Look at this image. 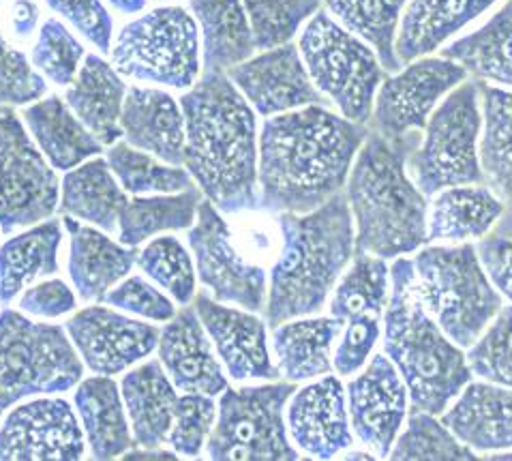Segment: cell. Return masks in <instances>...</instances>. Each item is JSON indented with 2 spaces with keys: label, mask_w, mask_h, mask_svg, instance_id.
I'll return each mask as SVG.
<instances>
[{
  "label": "cell",
  "mask_w": 512,
  "mask_h": 461,
  "mask_svg": "<svg viewBox=\"0 0 512 461\" xmlns=\"http://www.w3.org/2000/svg\"><path fill=\"white\" fill-rule=\"evenodd\" d=\"M468 80V71L450 58H420L386 78L373 103L369 131L397 140L423 131L440 99Z\"/></svg>",
  "instance_id": "cell-14"
},
{
  "label": "cell",
  "mask_w": 512,
  "mask_h": 461,
  "mask_svg": "<svg viewBox=\"0 0 512 461\" xmlns=\"http://www.w3.org/2000/svg\"><path fill=\"white\" fill-rule=\"evenodd\" d=\"M0 18H3V28L15 48L35 41V35L43 24L37 0H3Z\"/></svg>",
  "instance_id": "cell-52"
},
{
  "label": "cell",
  "mask_w": 512,
  "mask_h": 461,
  "mask_svg": "<svg viewBox=\"0 0 512 461\" xmlns=\"http://www.w3.org/2000/svg\"><path fill=\"white\" fill-rule=\"evenodd\" d=\"M69 230V277L84 301H103L116 284L123 281L138 262L140 251L112 241L103 230L90 228L80 219L65 215Z\"/></svg>",
  "instance_id": "cell-23"
},
{
  "label": "cell",
  "mask_w": 512,
  "mask_h": 461,
  "mask_svg": "<svg viewBox=\"0 0 512 461\" xmlns=\"http://www.w3.org/2000/svg\"><path fill=\"white\" fill-rule=\"evenodd\" d=\"M491 459H495V461H512V453H498V455H493Z\"/></svg>",
  "instance_id": "cell-57"
},
{
  "label": "cell",
  "mask_w": 512,
  "mask_h": 461,
  "mask_svg": "<svg viewBox=\"0 0 512 461\" xmlns=\"http://www.w3.org/2000/svg\"><path fill=\"white\" fill-rule=\"evenodd\" d=\"M480 95H483L485 112L480 170L485 185L504 204V213L495 223L493 234L512 239V93L480 82Z\"/></svg>",
  "instance_id": "cell-29"
},
{
  "label": "cell",
  "mask_w": 512,
  "mask_h": 461,
  "mask_svg": "<svg viewBox=\"0 0 512 461\" xmlns=\"http://www.w3.org/2000/svg\"><path fill=\"white\" fill-rule=\"evenodd\" d=\"M84 58V46L63 24V20H43L33 41V48H30V65L43 78H48L58 86H69L78 76Z\"/></svg>",
  "instance_id": "cell-44"
},
{
  "label": "cell",
  "mask_w": 512,
  "mask_h": 461,
  "mask_svg": "<svg viewBox=\"0 0 512 461\" xmlns=\"http://www.w3.org/2000/svg\"><path fill=\"white\" fill-rule=\"evenodd\" d=\"M123 138L138 151L183 166L187 127L180 103L159 88H127L123 112H120Z\"/></svg>",
  "instance_id": "cell-22"
},
{
  "label": "cell",
  "mask_w": 512,
  "mask_h": 461,
  "mask_svg": "<svg viewBox=\"0 0 512 461\" xmlns=\"http://www.w3.org/2000/svg\"><path fill=\"white\" fill-rule=\"evenodd\" d=\"M159 363L176 389L215 397L228 389V378L215 354L198 311L189 305L163 326L157 344Z\"/></svg>",
  "instance_id": "cell-21"
},
{
  "label": "cell",
  "mask_w": 512,
  "mask_h": 461,
  "mask_svg": "<svg viewBox=\"0 0 512 461\" xmlns=\"http://www.w3.org/2000/svg\"><path fill=\"white\" fill-rule=\"evenodd\" d=\"M125 95L127 84L112 63L97 54H86L78 76L69 84L65 101L103 146H112L123 138L120 112Z\"/></svg>",
  "instance_id": "cell-26"
},
{
  "label": "cell",
  "mask_w": 512,
  "mask_h": 461,
  "mask_svg": "<svg viewBox=\"0 0 512 461\" xmlns=\"http://www.w3.org/2000/svg\"><path fill=\"white\" fill-rule=\"evenodd\" d=\"M178 103L193 183L223 215L258 208V121L228 73H204Z\"/></svg>",
  "instance_id": "cell-2"
},
{
  "label": "cell",
  "mask_w": 512,
  "mask_h": 461,
  "mask_svg": "<svg viewBox=\"0 0 512 461\" xmlns=\"http://www.w3.org/2000/svg\"><path fill=\"white\" fill-rule=\"evenodd\" d=\"M294 393V382L225 389L206 442L208 457L217 461H296L300 455L290 442L285 423V406Z\"/></svg>",
  "instance_id": "cell-11"
},
{
  "label": "cell",
  "mask_w": 512,
  "mask_h": 461,
  "mask_svg": "<svg viewBox=\"0 0 512 461\" xmlns=\"http://www.w3.org/2000/svg\"><path fill=\"white\" fill-rule=\"evenodd\" d=\"M75 292L65 284L63 279H48L28 288L20 296V311L33 318H60L67 316L69 311L75 309Z\"/></svg>",
  "instance_id": "cell-51"
},
{
  "label": "cell",
  "mask_w": 512,
  "mask_h": 461,
  "mask_svg": "<svg viewBox=\"0 0 512 461\" xmlns=\"http://www.w3.org/2000/svg\"><path fill=\"white\" fill-rule=\"evenodd\" d=\"M200 28L206 73H223L255 52L253 31L243 0H189Z\"/></svg>",
  "instance_id": "cell-31"
},
{
  "label": "cell",
  "mask_w": 512,
  "mask_h": 461,
  "mask_svg": "<svg viewBox=\"0 0 512 461\" xmlns=\"http://www.w3.org/2000/svg\"><path fill=\"white\" fill-rule=\"evenodd\" d=\"M217 421V404L210 395H178L168 446L183 457H200Z\"/></svg>",
  "instance_id": "cell-46"
},
{
  "label": "cell",
  "mask_w": 512,
  "mask_h": 461,
  "mask_svg": "<svg viewBox=\"0 0 512 461\" xmlns=\"http://www.w3.org/2000/svg\"><path fill=\"white\" fill-rule=\"evenodd\" d=\"M300 56L318 91L352 123L367 125L386 69L375 52L345 31L326 11H318L298 43Z\"/></svg>",
  "instance_id": "cell-9"
},
{
  "label": "cell",
  "mask_w": 512,
  "mask_h": 461,
  "mask_svg": "<svg viewBox=\"0 0 512 461\" xmlns=\"http://www.w3.org/2000/svg\"><path fill=\"white\" fill-rule=\"evenodd\" d=\"M444 58L459 63L480 82L512 86V0L472 35L444 50Z\"/></svg>",
  "instance_id": "cell-37"
},
{
  "label": "cell",
  "mask_w": 512,
  "mask_h": 461,
  "mask_svg": "<svg viewBox=\"0 0 512 461\" xmlns=\"http://www.w3.org/2000/svg\"><path fill=\"white\" fill-rule=\"evenodd\" d=\"M112 67L135 82L191 88L200 80V28L180 5L155 7L120 28Z\"/></svg>",
  "instance_id": "cell-8"
},
{
  "label": "cell",
  "mask_w": 512,
  "mask_h": 461,
  "mask_svg": "<svg viewBox=\"0 0 512 461\" xmlns=\"http://www.w3.org/2000/svg\"><path fill=\"white\" fill-rule=\"evenodd\" d=\"M420 142V131L397 140L369 131L360 146L345 183L356 221V251L386 260L427 243V198L408 174V157Z\"/></svg>",
  "instance_id": "cell-3"
},
{
  "label": "cell",
  "mask_w": 512,
  "mask_h": 461,
  "mask_svg": "<svg viewBox=\"0 0 512 461\" xmlns=\"http://www.w3.org/2000/svg\"><path fill=\"white\" fill-rule=\"evenodd\" d=\"M133 442L140 449H161L168 444L178 404L176 386L159 361L131 369L120 380Z\"/></svg>",
  "instance_id": "cell-24"
},
{
  "label": "cell",
  "mask_w": 512,
  "mask_h": 461,
  "mask_svg": "<svg viewBox=\"0 0 512 461\" xmlns=\"http://www.w3.org/2000/svg\"><path fill=\"white\" fill-rule=\"evenodd\" d=\"M281 245L270 266L266 324L311 316L326 305L343 269L354 258V219L339 193L309 213H277Z\"/></svg>",
  "instance_id": "cell-4"
},
{
  "label": "cell",
  "mask_w": 512,
  "mask_h": 461,
  "mask_svg": "<svg viewBox=\"0 0 512 461\" xmlns=\"http://www.w3.org/2000/svg\"><path fill=\"white\" fill-rule=\"evenodd\" d=\"M253 31L255 50L290 43L305 20L320 11L322 0H243Z\"/></svg>",
  "instance_id": "cell-43"
},
{
  "label": "cell",
  "mask_w": 512,
  "mask_h": 461,
  "mask_svg": "<svg viewBox=\"0 0 512 461\" xmlns=\"http://www.w3.org/2000/svg\"><path fill=\"white\" fill-rule=\"evenodd\" d=\"M60 183L26 125L0 106V232L35 226L58 208Z\"/></svg>",
  "instance_id": "cell-13"
},
{
  "label": "cell",
  "mask_w": 512,
  "mask_h": 461,
  "mask_svg": "<svg viewBox=\"0 0 512 461\" xmlns=\"http://www.w3.org/2000/svg\"><path fill=\"white\" fill-rule=\"evenodd\" d=\"M84 455V429L63 397L26 401L0 423V461H78Z\"/></svg>",
  "instance_id": "cell-15"
},
{
  "label": "cell",
  "mask_w": 512,
  "mask_h": 461,
  "mask_svg": "<svg viewBox=\"0 0 512 461\" xmlns=\"http://www.w3.org/2000/svg\"><path fill=\"white\" fill-rule=\"evenodd\" d=\"M189 247L195 271L208 296L247 311H262L266 307L268 275L264 264L238 241L230 221L213 202H200L198 217L189 230Z\"/></svg>",
  "instance_id": "cell-12"
},
{
  "label": "cell",
  "mask_w": 512,
  "mask_h": 461,
  "mask_svg": "<svg viewBox=\"0 0 512 461\" xmlns=\"http://www.w3.org/2000/svg\"><path fill=\"white\" fill-rule=\"evenodd\" d=\"M493 3L498 0H412L401 18L395 46L401 65L438 50Z\"/></svg>",
  "instance_id": "cell-30"
},
{
  "label": "cell",
  "mask_w": 512,
  "mask_h": 461,
  "mask_svg": "<svg viewBox=\"0 0 512 461\" xmlns=\"http://www.w3.org/2000/svg\"><path fill=\"white\" fill-rule=\"evenodd\" d=\"M504 213V204L487 185L448 187L433 202L427 243L450 241L468 243L483 239L495 228Z\"/></svg>",
  "instance_id": "cell-35"
},
{
  "label": "cell",
  "mask_w": 512,
  "mask_h": 461,
  "mask_svg": "<svg viewBox=\"0 0 512 461\" xmlns=\"http://www.w3.org/2000/svg\"><path fill=\"white\" fill-rule=\"evenodd\" d=\"M397 461H418V459H431V461H474L478 459L476 453L468 444H463L453 431L444 423L433 419L431 412L414 410L408 419V427L403 434L395 440L393 451L388 455Z\"/></svg>",
  "instance_id": "cell-42"
},
{
  "label": "cell",
  "mask_w": 512,
  "mask_h": 461,
  "mask_svg": "<svg viewBox=\"0 0 512 461\" xmlns=\"http://www.w3.org/2000/svg\"><path fill=\"white\" fill-rule=\"evenodd\" d=\"M45 5L86 41L93 43L99 52L110 54L114 22L103 0H45Z\"/></svg>",
  "instance_id": "cell-49"
},
{
  "label": "cell",
  "mask_w": 512,
  "mask_h": 461,
  "mask_svg": "<svg viewBox=\"0 0 512 461\" xmlns=\"http://www.w3.org/2000/svg\"><path fill=\"white\" fill-rule=\"evenodd\" d=\"M384 350L408 386L414 410L442 414L472 380L463 350L420 301L414 260L401 258L390 269Z\"/></svg>",
  "instance_id": "cell-5"
},
{
  "label": "cell",
  "mask_w": 512,
  "mask_h": 461,
  "mask_svg": "<svg viewBox=\"0 0 512 461\" xmlns=\"http://www.w3.org/2000/svg\"><path fill=\"white\" fill-rule=\"evenodd\" d=\"M127 191L108 166V159L97 157L69 170L60 183V211L103 232H118L120 211L127 202Z\"/></svg>",
  "instance_id": "cell-33"
},
{
  "label": "cell",
  "mask_w": 512,
  "mask_h": 461,
  "mask_svg": "<svg viewBox=\"0 0 512 461\" xmlns=\"http://www.w3.org/2000/svg\"><path fill=\"white\" fill-rule=\"evenodd\" d=\"M63 223L45 219L0 247V301L9 305L30 284L58 273Z\"/></svg>",
  "instance_id": "cell-34"
},
{
  "label": "cell",
  "mask_w": 512,
  "mask_h": 461,
  "mask_svg": "<svg viewBox=\"0 0 512 461\" xmlns=\"http://www.w3.org/2000/svg\"><path fill=\"white\" fill-rule=\"evenodd\" d=\"M22 118L30 138L54 170L69 172L103 151V144L71 112L67 101L56 95L30 103Z\"/></svg>",
  "instance_id": "cell-27"
},
{
  "label": "cell",
  "mask_w": 512,
  "mask_h": 461,
  "mask_svg": "<svg viewBox=\"0 0 512 461\" xmlns=\"http://www.w3.org/2000/svg\"><path fill=\"white\" fill-rule=\"evenodd\" d=\"M476 251L493 286L512 301V239L491 234L480 241Z\"/></svg>",
  "instance_id": "cell-53"
},
{
  "label": "cell",
  "mask_w": 512,
  "mask_h": 461,
  "mask_svg": "<svg viewBox=\"0 0 512 461\" xmlns=\"http://www.w3.org/2000/svg\"><path fill=\"white\" fill-rule=\"evenodd\" d=\"M345 322H348V326H345V331H341L333 367L341 376H352L367 363L375 341L380 337V316L363 314Z\"/></svg>",
  "instance_id": "cell-50"
},
{
  "label": "cell",
  "mask_w": 512,
  "mask_h": 461,
  "mask_svg": "<svg viewBox=\"0 0 512 461\" xmlns=\"http://www.w3.org/2000/svg\"><path fill=\"white\" fill-rule=\"evenodd\" d=\"M414 273L420 301L457 346H472L502 309L500 294L470 243L423 249Z\"/></svg>",
  "instance_id": "cell-6"
},
{
  "label": "cell",
  "mask_w": 512,
  "mask_h": 461,
  "mask_svg": "<svg viewBox=\"0 0 512 461\" xmlns=\"http://www.w3.org/2000/svg\"><path fill=\"white\" fill-rule=\"evenodd\" d=\"M105 305L118 311H127L131 316L146 318L153 322H170L176 316L174 303L146 277L127 275L103 296Z\"/></svg>",
  "instance_id": "cell-48"
},
{
  "label": "cell",
  "mask_w": 512,
  "mask_h": 461,
  "mask_svg": "<svg viewBox=\"0 0 512 461\" xmlns=\"http://www.w3.org/2000/svg\"><path fill=\"white\" fill-rule=\"evenodd\" d=\"M341 318H307L288 320L273 329V348L279 376L298 382L330 374L335 341L341 337Z\"/></svg>",
  "instance_id": "cell-32"
},
{
  "label": "cell",
  "mask_w": 512,
  "mask_h": 461,
  "mask_svg": "<svg viewBox=\"0 0 512 461\" xmlns=\"http://www.w3.org/2000/svg\"><path fill=\"white\" fill-rule=\"evenodd\" d=\"M108 166L131 196H157V193H180L195 187L189 170L170 166L150 153L138 151L127 142H116L108 151Z\"/></svg>",
  "instance_id": "cell-39"
},
{
  "label": "cell",
  "mask_w": 512,
  "mask_h": 461,
  "mask_svg": "<svg viewBox=\"0 0 512 461\" xmlns=\"http://www.w3.org/2000/svg\"><path fill=\"white\" fill-rule=\"evenodd\" d=\"M127 459H176L174 451H163V449H142L125 455Z\"/></svg>",
  "instance_id": "cell-55"
},
{
  "label": "cell",
  "mask_w": 512,
  "mask_h": 461,
  "mask_svg": "<svg viewBox=\"0 0 512 461\" xmlns=\"http://www.w3.org/2000/svg\"><path fill=\"white\" fill-rule=\"evenodd\" d=\"M116 13H123V16H135L146 9V0H105Z\"/></svg>",
  "instance_id": "cell-54"
},
{
  "label": "cell",
  "mask_w": 512,
  "mask_h": 461,
  "mask_svg": "<svg viewBox=\"0 0 512 461\" xmlns=\"http://www.w3.org/2000/svg\"><path fill=\"white\" fill-rule=\"evenodd\" d=\"M3 7V0H0ZM48 82L39 71L30 65V58L22 48H15L9 41L3 18H0V106H24V103L39 101Z\"/></svg>",
  "instance_id": "cell-47"
},
{
  "label": "cell",
  "mask_w": 512,
  "mask_h": 461,
  "mask_svg": "<svg viewBox=\"0 0 512 461\" xmlns=\"http://www.w3.org/2000/svg\"><path fill=\"white\" fill-rule=\"evenodd\" d=\"M442 423L470 449H512V389L472 382L442 416Z\"/></svg>",
  "instance_id": "cell-25"
},
{
  "label": "cell",
  "mask_w": 512,
  "mask_h": 461,
  "mask_svg": "<svg viewBox=\"0 0 512 461\" xmlns=\"http://www.w3.org/2000/svg\"><path fill=\"white\" fill-rule=\"evenodd\" d=\"M84 376V363L65 326L30 320L20 311L0 314V416L18 401L65 393Z\"/></svg>",
  "instance_id": "cell-7"
},
{
  "label": "cell",
  "mask_w": 512,
  "mask_h": 461,
  "mask_svg": "<svg viewBox=\"0 0 512 461\" xmlns=\"http://www.w3.org/2000/svg\"><path fill=\"white\" fill-rule=\"evenodd\" d=\"M228 78L238 88L249 106L262 116H275L307 106H330V101L313 84L298 46L262 50L228 69Z\"/></svg>",
  "instance_id": "cell-17"
},
{
  "label": "cell",
  "mask_w": 512,
  "mask_h": 461,
  "mask_svg": "<svg viewBox=\"0 0 512 461\" xmlns=\"http://www.w3.org/2000/svg\"><path fill=\"white\" fill-rule=\"evenodd\" d=\"M322 3H326V9L345 31L371 43L386 71L401 69L395 52V31L408 0H322Z\"/></svg>",
  "instance_id": "cell-38"
},
{
  "label": "cell",
  "mask_w": 512,
  "mask_h": 461,
  "mask_svg": "<svg viewBox=\"0 0 512 461\" xmlns=\"http://www.w3.org/2000/svg\"><path fill=\"white\" fill-rule=\"evenodd\" d=\"M65 331L82 363L97 376H116L146 359L157 350L161 333L110 305L84 307L65 324Z\"/></svg>",
  "instance_id": "cell-16"
},
{
  "label": "cell",
  "mask_w": 512,
  "mask_h": 461,
  "mask_svg": "<svg viewBox=\"0 0 512 461\" xmlns=\"http://www.w3.org/2000/svg\"><path fill=\"white\" fill-rule=\"evenodd\" d=\"M408 386L386 354H375L363 374L348 386L350 423L358 440L375 457L386 459L393 451L408 414Z\"/></svg>",
  "instance_id": "cell-18"
},
{
  "label": "cell",
  "mask_w": 512,
  "mask_h": 461,
  "mask_svg": "<svg viewBox=\"0 0 512 461\" xmlns=\"http://www.w3.org/2000/svg\"><path fill=\"white\" fill-rule=\"evenodd\" d=\"M142 273L172 294L178 305H189L195 299V284H198V271L189 249L180 243L176 236H155L140 254L138 262Z\"/></svg>",
  "instance_id": "cell-41"
},
{
  "label": "cell",
  "mask_w": 512,
  "mask_h": 461,
  "mask_svg": "<svg viewBox=\"0 0 512 461\" xmlns=\"http://www.w3.org/2000/svg\"><path fill=\"white\" fill-rule=\"evenodd\" d=\"M204 193L198 187L180 193H157V196H135L125 202L118 219L120 243L138 247L159 232L189 230Z\"/></svg>",
  "instance_id": "cell-36"
},
{
  "label": "cell",
  "mask_w": 512,
  "mask_h": 461,
  "mask_svg": "<svg viewBox=\"0 0 512 461\" xmlns=\"http://www.w3.org/2000/svg\"><path fill=\"white\" fill-rule=\"evenodd\" d=\"M285 423L294 444L307 457L333 459L354 442L345 389L333 374L303 386L290 397Z\"/></svg>",
  "instance_id": "cell-20"
},
{
  "label": "cell",
  "mask_w": 512,
  "mask_h": 461,
  "mask_svg": "<svg viewBox=\"0 0 512 461\" xmlns=\"http://www.w3.org/2000/svg\"><path fill=\"white\" fill-rule=\"evenodd\" d=\"M369 136L326 106H307L268 118L260 133L258 208L309 213L343 191L360 146Z\"/></svg>",
  "instance_id": "cell-1"
},
{
  "label": "cell",
  "mask_w": 512,
  "mask_h": 461,
  "mask_svg": "<svg viewBox=\"0 0 512 461\" xmlns=\"http://www.w3.org/2000/svg\"><path fill=\"white\" fill-rule=\"evenodd\" d=\"M465 361L472 376L512 389V307H502L483 337H478Z\"/></svg>",
  "instance_id": "cell-45"
},
{
  "label": "cell",
  "mask_w": 512,
  "mask_h": 461,
  "mask_svg": "<svg viewBox=\"0 0 512 461\" xmlns=\"http://www.w3.org/2000/svg\"><path fill=\"white\" fill-rule=\"evenodd\" d=\"M343 457L345 459H373L375 455L373 453L371 455L369 453H350V455H343Z\"/></svg>",
  "instance_id": "cell-56"
},
{
  "label": "cell",
  "mask_w": 512,
  "mask_h": 461,
  "mask_svg": "<svg viewBox=\"0 0 512 461\" xmlns=\"http://www.w3.org/2000/svg\"><path fill=\"white\" fill-rule=\"evenodd\" d=\"M352 260V269L345 273L333 294L330 311L343 322L363 314L382 318L390 294V269L384 258L363 251H354Z\"/></svg>",
  "instance_id": "cell-40"
},
{
  "label": "cell",
  "mask_w": 512,
  "mask_h": 461,
  "mask_svg": "<svg viewBox=\"0 0 512 461\" xmlns=\"http://www.w3.org/2000/svg\"><path fill=\"white\" fill-rule=\"evenodd\" d=\"M480 125V82L465 80L433 110L423 142L408 157V170L425 196L448 187L485 185L478 159Z\"/></svg>",
  "instance_id": "cell-10"
},
{
  "label": "cell",
  "mask_w": 512,
  "mask_h": 461,
  "mask_svg": "<svg viewBox=\"0 0 512 461\" xmlns=\"http://www.w3.org/2000/svg\"><path fill=\"white\" fill-rule=\"evenodd\" d=\"M75 410L84 429L93 459L123 457L133 446L123 393L112 376H95L78 382L73 395Z\"/></svg>",
  "instance_id": "cell-28"
},
{
  "label": "cell",
  "mask_w": 512,
  "mask_h": 461,
  "mask_svg": "<svg viewBox=\"0 0 512 461\" xmlns=\"http://www.w3.org/2000/svg\"><path fill=\"white\" fill-rule=\"evenodd\" d=\"M193 309L232 380H277L279 369L268 350L266 322L249 311L215 301L206 292L195 294Z\"/></svg>",
  "instance_id": "cell-19"
}]
</instances>
